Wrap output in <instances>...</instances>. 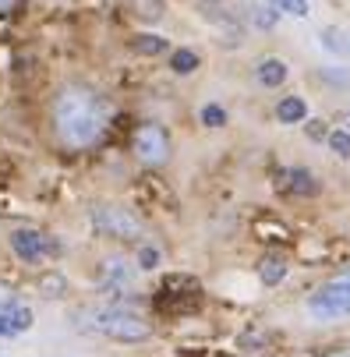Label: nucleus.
Segmentation results:
<instances>
[{
    "instance_id": "1",
    "label": "nucleus",
    "mask_w": 350,
    "mask_h": 357,
    "mask_svg": "<svg viewBox=\"0 0 350 357\" xmlns=\"http://www.w3.org/2000/svg\"><path fill=\"white\" fill-rule=\"evenodd\" d=\"M110 103L89 85H64L54 99V131L68 149H92L107 135Z\"/></svg>"
},
{
    "instance_id": "2",
    "label": "nucleus",
    "mask_w": 350,
    "mask_h": 357,
    "mask_svg": "<svg viewBox=\"0 0 350 357\" xmlns=\"http://www.w3.org/2000/svg\"><path fill=\"white\" fill-rule=\"evenodd\" d=\"M82 329L89 333H99V336H110V340H121V343H138L153 333L138 312L131 308H121V304H110V308H96V312H85V322Z\"/></svg>"
},
{
    "instance_id": "3",
    "label": "nucleus",
    "mask_w": 350,
    "mask_h": 357,
    "mask_svg": "<svg viewBox=\"0 0 350 357\" xmlns=\"http://www.w3.org/2000/svg\"><path fill=\"white\" fill-rule=\"evenodd\" d=\"M308 315L315 322H333V319H347L350 315V283L340 276L333 283H326L322 290H315L308 297Z\"/></svg>"
},
{
    "instance_id": "4",
    "label": "nucleus",
    "mask_w": 350,
    "mask_h": 357,
    "mask_svg": "<svg viewBox=\"0 0 350 357\" xmlns=\"http://www.w3.org/2000/svg\"><path fill=\"white\" fill-rule=\"evenodd\" d=\"M11 248H15L18 259L29 262V266H39L46 259H54V255H61V244L54 237L43 234V230H32V227H18L11 234Z\"/></svg>"
},
{
    "instance_id": "5",
    "label": "nucleus",
    "mask_w": 350,
    "mask_h": 357,
    "mask_svg": "<svg viewBox=\"0 0 350 357\" xmlns=\"http://www.w3.org/2000/svg\"><path fill=\"white\" fill-rule=\"evenodd\" d=\"M92 227L107 237H121V241H131V237H142V223L131 209L124 206H96L92 209Z\"/></svg>"
},
{
    "instance_id": "6",
    "label": "nucleus",
    "mask_w": 350,
    "mask_h": 357,
    "mask_svg": "<svg viewBox=\"0 0 350 357\" xmlns=\"http://www.w3.org/2000/svg\"><path fill=\"white\" fill-rule=\"evenodd\" d=\"M131 149H135V156H138L145 167H163V163L170 160V138H167V131H163L160 124H142V128L135 131Z\"/></svg>"
},
{
    "instance_id": "7",
    "label": "nucleus",
    "mask_w": 350,
    "mask_h": 357,
    "mask_svg": "<svg viewBox=\"0 0 350 357\" xmlns=\"http://www.w3.org/2000/svg\"><path fill=\"white\" fill-rule=\"evenodd\" d=\"M287 64L280 61V57H266V61H259V68H255V78H259V85H266V89H280L283 82H287Z\"/></svg>"
},
{
    "instance_id": "8",
    "label": "nucleus",
    "mask_w": 350,
    "mask_h": 357,
    "mask_svg": "<svg viewBox=\"0 0 350 357\" xmlns=\"http://www.w3.org/2000/svg\"><path fill=\"white\" fill-rule=\"evenodd\" d=\"M308 117V103L301 96H283L276 103V121L280 124H301Z\"/></svg>"
},
{
    "instance_id": "9",
    "label": "nucleus",
    "mask_w": 350,
    "mask_h": 357,
    "mask_svg": "<svg viewBox=\"0 0 350 357\" xmlns=\"http://www.w3.org/2000/svg\"><path fill=\"white\" fill-rule=\"evenodd\" d=\"M131 276H135V269H131L124 259H107V262H103V283H107L110 290L128 287V283H131Z\"/></svg>"
},
{
    "instance_id": "10",
    "label": "nucleus",
    "mask_w": 350,
    "mask_h": 357,
    "mask_svg": "<svg viewBox=\"0 0 350 357\" xmlns=\"http://www.w3.org/2000/svg\"><path fill=\"white\" fill-rule=\"evenodd\" d=\"M283 276H287V266H283V259H276V255H266V259L259 262V280L266 287H276Z\"/></svg>"
},
{
    "instance_id": "11",
    "label": "nucleus",
    "mask_w": 350,
    "mask_h": 357,
    "mask_svg": "<svg viewBox=\"0 0 350 357\" xmlns=\"http://www.w3.org/2000/svg\"><path fill=\"white\" fill-rule=\"evenodd\" d=\"M287 177H290V191H294V195H315V191H319V181H315L312 170L297 167V170H290Z\"/></svg>"
},
{
    "instance_id": "12",
    "label": "nucleus",
    "mask_w": 350,
    "mask_h": 357,
    "mask_svg": "<svg viewBox=\"0 0 350 357\" xmlns=\"http://www.w3.org/2000/svg\"><path fill=\"white\" fill-rule=\"evenodd\" d=\"M269 8L276 15H290V18H308L312 15L308 0H269Z\"/></svg>"
},
{
    "instance_id": "13",
    "label": "nucleus",
    "mask_w": 350,
    "mask_h": 357,
    "mask_svg": "<svg viewBox=\"0 0 350 357\" xmlns=\"http://www.w3.org/2000/svg\"><path fill=\"white\" fill-rule=\"evenodd\" d=\"M170 68H174V75H191L198 68V54H195V50H174Z\"/></svg>"
},
{
    "instance_id": "14",
    "label": "nucleus",
    "mask_w": 350,
    "mask_h": 357,
    "mask_svg": "<svg viewBox=\"0 0 350 357\" xmlns=\"http://www.w3.org/2000/svg\"><path fill=\"white\" fill-rule=\"evenodd\" d=\"M135 50L145 54V57H156V54L167 50V39L163 36H135Z\"/></svg>"
},
{
    "instance_id": "15",
    "label": "nucleus",
    "mask_w": 350,
    "mask_h": 357,
    "mask_svg": "<svg viewBox=\"0 0 350 357\" xmlns=\"http://www.w3.org/2000/svg\"><path fill=\"white\" fill-rule=\"evenodd\" d=\"M329 149L340 160H350V131H329Z\"/></svg>"
},
{
    "instance_id": "16",
    "label": "nucleus",
    "mask_w": 350,
    "mask_h": 357,
    "mask_svg": "<svg viewBox=\"0 0 350 357\" xmlns=\"http://www.w3.org/2000/svg\"><path fill=\"white\" fill-rule=\"evenodd\" d=\"M202 124H206V128H223V124H227V110L216 107V103H206V107H202Z\"/></svg>"
},
{
    "instance_id": "17",
    "label": "nucleus",
    "mask_w": 350,
    "mask_h": 357,
    "mask_svg": "<svg viewBox=\"0 0 350 357\" xmlns=\"http://www.w3.org/2000/svg\"><path fill=\"white\" fill-rule=\"evenodd\" d=\"M135 262H138V269H156V266H160V248H153V244H142Z\"/></svg>"
},
{
    "instance_id": "18",
    "label": "nucleus",
    "mask_w": 350,
    "mask_h": 357,
    "mask_svg": "<svg viewBox=\"0 0 350 357\" xmlns=\"http://www.w3.org/2000/svg\"><path fill=\"white\" fill-rule=\"evenodd\" d=\"M340 36H343L340 29H322V32H319V39H322L329 50H336V54H350V43H340Z\"/></svg>"
},
{
    "instance_id": "19",
    "label": "nucleus",
    "mask_w": 350,
    "mask_h": 357,
    "mask_svg": "<svg viewBox=\"0 0 350 357\" xmlns=\"http://www.w3.org/2000/svg\"><path fill=\"white\" fill-rule=\"evenodd\" d=\"M252 18H255V29H262V32H266V29H273V25L280 22V15H276L273 8H255V15H252Z\"/></svg>"
},
{
    "instance_id": "20",
    "label": "nucleus",
    "mask_w": 350,
    "mask_h": 357,
    "mask_svg": "<svg viewBox=\"0 0 350 357\" xmlns=\"http://www.w3.org/2000/svg\"><path fill=\"white\" fill-rule=\"evenodd\" d=\"M0 336H4V340H8V336H18L15 326H11V319H8V312H0Z\"/></svg>"
},
{
    "instance_id": "21",
    "label": "nucleus",
    "mask_w": 350,
    "mask_h": 357,
    "mask_svg": "<svg viewBox=\"0 0 350 357\" xmlns=\"http://www.w3.org/2000/svg\"><path fill=\"white\" fill-rule=\"evenodd\" d=\"M308 135H312L315 142H319V138H329V135H326V124H322V121H312V124H308Z\"/></svg>"
},
{
    "instance_id": "22",
    "label": "nucleus",
    "mask_w": 350,
    "mask_h": 357,
    "mask_svg": "<svg viewBox=\"0 0 350 357\" xmlns=\"http://www.w3.org/2000/svg\"><path fill=\"white\" fill-rule=\"evenodd\" d=\"M22 4V0H0V15H4V11H15Z\"/></svg>"
}]
</instances>
